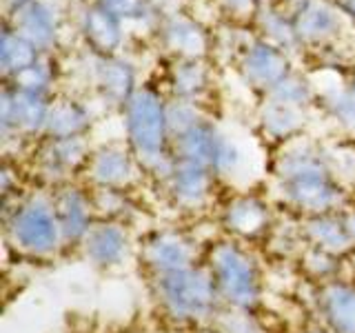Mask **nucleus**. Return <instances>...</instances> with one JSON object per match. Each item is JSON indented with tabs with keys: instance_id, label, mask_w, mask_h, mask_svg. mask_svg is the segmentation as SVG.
<instances>
[{
	"instance_id": "14",
	"label": "nucleus",
	"mask_w": 355,
	"mask_h": 333,
	"mask_svg": "<svg viewBox=\"0 0 355 333\" xmlns=\"http://www.w3.org/2000/svg\"><path fill=\"white\" fill-rule=\"evenodd\" d=\"M227 3V7L231 9V11H247V9H251V5H253V0H225Z\"/></svg>"
},
{
	"instance_id": "13",
	"label": "nucleus",
	"mask_w": 355,
	"mask_h": 333,
	"mask_svg": "<svg viewBox=\"0 0 355 333\" xmlns=\"http://www.w3.org/2000/svg\"><path fill=\"white\" fill-rule=\"evenodd\" d=\"M103 3L116 16H140L144 7L142 0H103Z\"/></svg>"
},
{
	"instance_id": "16",
	"label": "nucleus",
	"mask_w": 355,
	"mask_h": 333,
	"mask_svg": "<svg viewBox=\"0 0 355 333\" xmlns=\"http://www.w3.org/2000/svg\"><path fill=\"white\" fill-rule=\"evenodd\" d=\"M9 3H11V5H14V7H22V5H25V3H27V0H9Z\"/></svg>"
},
{
	"instance_id": "4",
	"label": "nucleus",
	"mask_w": 355,
	"mask_h": 333,
	"mask_svg": "<svg viewBox=\"0 0 355 333\" xmlns=\"http://www.w3.org/2000/svg\"><path fill=\"white\" fill-rule=\"evenodd\" d=\"M53 220L42 207H36V211L22 216L20 220V238L25 240V247L42 249L47 247L44 242H49L53 236Z\"/></svg>"
},
{
	"instance_id": "3",
	"label": "nucleus",
	"mask_w": 355,
	"mask_h": 333,
	"mask_svg": "<svg viewBox=\"0 0 355 333\" xmlns=\"http://www.w3.org/2000/svg\"><path fill=\"white\" fill-rule=\"evenodd\" d=\"M87 38L92 40L98 49H114L120 42V27L116 14H111L107 7L92 9L87 14Z\"/></svg>"
},
{
	"instance_id": "1",
	"label": "nucleus",
	"mask_w": 355,
	"mask_h": 333,
	"mask_svg": "<svg viewBox=\"0 0 355 333\" xmlns=\"http://www.w3.org/2000/svg\"><path fill=\"white\" fill-rule=\"evenodd\" d=\"M129 127L136 147L147 155H155L162 147L164 116L158 98L149 92H142L131 100Z\"/></svg>"
},
{
	"instance_id": "10",
	"label": "nucleus",
	"mask_w": 355,
	"mask_h": 333,
	"mask_svg": "<svg viewBox=\"0 0 355 333\" xmlns=\"http://www.w3.org/2000/svg\"><path fill=\"white\" fill-rule=\"evenodd\" d=\"M103 83L107 87V92L122 96V94H125V89L129 87V83H131V71L127 69V65H116V62L105 65Z\"/></svg>"
},
{
	"instance_id": "7",
	"label": "nucleus",
	"mask_w": 355,
	"mask_h": 333,
	"mask_svg": "<svg viewBox=\"0 0 355 333\" xmlns=\"http://www.w3.org/2000/svg\"><path fill=\"white\" fill-rule=\"evenodd\" d=\"M3 62L7 69L27 71L36 67V51L27 38L20 36H5L3 40Z\"/></svg>"
},
{
	"instance_id": "2",
	"label": "nucleus",
	"mask_w": 355,
	"mask_h": 333,
	"mask_svg": "<svg viewBox=\"0 0 355 333\" xmlns=\"http://www.w3.org/2000/svg\"><path fill=\"white\" fill-rule=\"evenodd\" d=\"M244 69H247V76L253 83L273 85L275 80H280L284 76L286 60H284V56L280 51H275L273 47L258 44V47H253V51L247 56Z\"/></svg>"
},
{
	"instance_id": "15",
	"label": "nucleus",
	"mask_w": 355,
	"mask_h": 333,
	"mask_svg": "<svg viewBox=\"0 0 355 333\" xmlns=\"http://www.w3.org/2000/svg\"><path fill=\"white\" fill-rule=\"evenodd\" d=\"M342 7L349 11V14L355 18V0H342Z\"/></svg>"
},
{
	"instance_id": "8",
	"label": "nucleus",
	"mask_w": 355,
	"mask_h": 333,
	"mask_svg": "<svg viewBox=\"0 0 355 333\" xmlns=\"http://www.w3.org/2000/svg\"><path fill=\"white\" fill-rule=\"evenodd\" d=\"M169 44L173 49L180 51H200L205 47V38L200 29H196L189 22H175L173 27H169Z\"/></svg>"
},
{
	"instance_id": "6",
	"label": "nucleus",
	"mask_w": 355,
	"mask_h": 333,
	"mask_svg": "<svg viewBox=\"0 0 355 333\" xmlns=\"http://www.w3.org/2000/svg\"><path fill=\"white\" fill-rule=\"evenodd\" d=\"M22 14V33L31 44H47L53 38L51 18L40 5H29Z\"/></svg>"
},
{
	"instance_id": "5",
	"label": "nucleus",
	"mask_w": 355,
	"mask_h": 333,
	"mask_svg": "<svg viewBox=\"0 0 355 333\" xmlns=\"http://www.w3.org/2000/svg\"><path fill=\"white\" fill-rule=\"evenodd\" d=\"M336 29V16L322 5H309L300 11L297 18V33L304 38H320Z\"/></svg>"
},
{
	"instance_id": "12",
	"label": "nucleus",
	"mask_w": 355,
	"mask_h": 333,
	"mask_svg": "<svg viewBox=\"0 0 355 333\" xmlns=\"http://www.w3.org/2000/svg\"><path fill=\"white\" fill-rule=\"evenodd\" d=\"M92 249L100 255V260H114L122 251V240L118 238L116 231L107 229L103 233H98L94 244H92Z\"/></svg>"
},
{
	"instance_id": "11",
	"label": "nucleus",
	"mask_w": 355,
	"mask_h": 333,
	"mask_svg": "<svg viewBox=\"0 0 355 333\" xmlns=\"http://www.w3.org/2000/svg\"><path fill=\"white\" fill-rule=\"evenodd\" d=\"M83 125V116L73 107H58L49 118V127L55 133H71Z\"/></svg>"
},
{
	"instance_id": "9",
	"label": "nucleus",
	"mask_w": 355,
	"mask_h": 333,
	"mask_svg": "<svg viewBox=\"0 0 355 333\" xmlns=\"http://www.w3.org/2000/svg\"><path fill=\"white\" fill-rule=\"evenodd\" d=\"M129 162L122 153L107 151L96 162V176L105 182H120L122 178H127Z\"/></svg>"
}]
</instances>
